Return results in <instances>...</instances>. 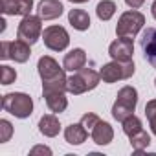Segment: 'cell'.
I'll return each instance as SVG.
<instances>
[{
  "label": "cell",
  "instance_id": "1",
  "mask_svg": "<svg viewBox=\"0 0 156 156\" xmlns=\"http://www.w3.org/2000/svg\"><path fill=\"white\" fill-rule=\"evenodd\" d=\"M99 79H101V75L96 70L81 68L68 77V92L73 96H79V94H85L88 90H94L99 85Z\"/></svg>",
  "mask_w": 156,
  "mask_h": 156
},
{
  "label": "cell",
  "instance_id": "2",
  "mask_svg": "<svg viewBox=\"0 0 156 156\" xmlns=\"http://www.w3.org/2000/svg\"><path fill=\"white\" fill-rule=\"evenodd\" d=\"M2 108L9 114H13L15 118H30L31 112H33V101L28 94L24 92H11V94H6L2 98Z\"/></svg>",
  "mask_w": 156,
  "mask_h": 156
},
{
  "label": "cell",
  "instance_id": "3",
  "mask_svg": "<svg viewBox=\"0 0 156 156\" xmlns=\"http://www.w3.org/2000/svg\"><path fill=\"white\" fill-rule=\"evenodd\" d=\"M136 105H138V92H136V88H134V87H123V88L118 92L116 103H114V107H112V116H114V119L123 121L125 118L132 116Z\"/></svg>",
  "mask_w": 156,
  "mask_h": 156
},
{
  "label": "cell",
  "instance_id": "4",
  "mask_svg": "<svg viewBox=\"0 0 156 156\" xmlns=\"http://www.w3.org/2000/svg\"><path fill=\"white\" fill-rule=\"evenodd\" d=\"M134 73V62L130 61H112L108 64H105L99 72L101 79L105 83H116L119 79H129Z\"/></svg>",
  "mask_w": 156,
  "mask_h": 156
},
{
  "label": "cell",
  "instance_id": "5",
  "mask_svg": "<svg viewBox=\"0 0 156 156\" xmlns=\"http://www.w3.org/2000/svg\"><path fill=\"white\" fill-rule=\"evenodd\" d=\"M143 24H145V17L140 11H134V9L132 11H125L119 17V20H118L116 33H118V37H129V39H132V37H136L140 33V30L143 28Z\"/></svg>",
  "mask_w": 156,
  "mask_h": 156
},
{
  "label": "cell",
  "instance_id": "6",
  "mask_svg": "<svg viewBox=\"0 0 156 156\" xmlns=\"http://www.w3.org/2000/svg\"><path fill=\"white\" fill-rule=\"evenodd\" d=\"M17 35L20 41H26L28 44H35L42 35V19L35 15H26L19 24Z\"/></svg>",
  "mask_w": 156,
  "mask_h": 156
},
{
  "label": "cell",
  "instance_id": "7",
  "mask_svg": "<svg viewBox=\"0 0 156 156\" xmlns=\"http://www.w3.org/2000/svg\"><path fill=\"white\" fill-rule=\"evenodd\" d=\"M31 44H28L26 41H4L2 42V50H0V59H13L15 62H26L31 55V50H30Z\"/></svg>",
  "mask_w": 156,
  "mask_h": 156
},
{
  "label": "cell",
  "instance_id": "8",
  "mask_svg": "<svg viewBox=\"0 0 156 156\" xmlns=\"http://www.w3.org/2000/svg\"><path fill=\"white\" fill-rule=\"evenodd\" d=\"M42 41H44L46 48H50L53 51H62L70 44V35L62 26H50L42 31Z\"/></svg>",
  "mask_w": 156,
  "mask_h": 156
},
{
  "label": "cell",
  "instance_id": "9",
  "mask_svg": "<svg viewBox=\"0 0 156 156\" xmlns=\"http://www.w3.org/2000/svg\"><path fill=\"white\" fill-rule=\"evenodd\" d=\"M108 53L114 61H130L134 53V44L132 39L129 37H119L108 46Z\"/></svg>",
  "mask_w": 156,
  "mask_h": 156
},
{
  "label": "cell",
  "instance_id": "10",
  "mask_svg": "<svg viewBox=\"0 0 156 156\" xmlns=\"http://www.w3.org/2000/svg\"><path fill=\"white\" fill-rule=\"evenodd\" d=\"M141 50L147 62L156 68V28H147L141 37Z\"/></svg>",
  "mask_w": 156,
  "mask_h": 156
},
{
  "label": "cell",
  "instance_id": "11",
  "mask_svg": "<svg viewBox=\"0 0 156 156\" xmlns=\"http://www.w3.org/2000/svg\"><path fill=\"white\" fill-rule=\"evenodd\" d=\"M33 0H2V13L4 15H31Z\"/></svg>",
  "mask_w": 156,
  "mask_h": 156
},
{
  "label": "cell",
  "instance_id": "12",
  "mask_svg": "<svg viewBox=\"0 0 156 156\" xmlns=\"http://www.w3.org/2000/svg\"><path fill=\"white\" fill-rule=\"evenodd\" d=\"M37 70H39V75L42 81H48V79H53V77H57L59 73H62L64 70L59 66V62L53 59V57H41L39 62H37Z\"/></svg>",
  "mask_w": 156,
  "mask_h": 156
},
{
  "label": "cell",
  "instance_id": "13",
  "mask_svg": "<svg viewBox=\"0 0 156 156\" xmlns=\"http://www.w3.org/2000/svg\"><path fill=\"white\" fill-rule=\"evenodd\" d=\"M64 8L59 0H41L39 2V17L44 20H53L62 15Z\"/></svg>",
  "mask_w": 156,
  "mask_h": 156
},
{
  "label": "cell",
  "instance_id": "14",
  "mask_svg": "<svg viewBox=\"0 0 156 156\" xmlns=\"http://www.w3.org/2000/svg\"><path fill=\"white\" fill-rule=\"evenodd\" d=\"M85 64H87V53L81 48H75L70 53H66L64 55V61H62V66L68 72H77V70L85 68Z\"/></svg>",
  "mask_w": 156,
  "mask_h": 156
},
{
  "label": "cell",
  "instance_id": "15",
  "mask_svg": "<svg viewBox=\"0 0 156 156\" xmlns=\"http://www.w3.org/2000/svg\"><path fill=\"white\" fill-rule=\"evenodd\" d=\"M64 138L70 145H81L88 138V130L83 127V123H72L64 129Z\"/></svg>",
  "mask_w": 156,
  "mask_h": 156
},
{
  "label": "cell",
  "instance_id": "16",
  "mask_svg": "<svg viewBox=\"0 0 156 156\" xmlns=\"http://www.w3.org/2000/svg\"><path fill=\"white\" fill-rule=\"evenodd\" d=\"M92 140L94 143L98 145H108L112 140H114V130L108 123L105 121H99L94 129H92Z\"/></svg>",
  "mask_w": 156,
  "mask_h": 156
},
{
  "label": "cell",
  "instance_id": "17",
  "mask_svg": "<svg viewBox=\"0 0 156 156\" xmlns=\"http://www.w3.org/2000/svg\"><path fill=\"white\" fill-rule=\"evenodd\" d=\"M39 130H41V134H44V136H48V138H55V136L59 134V130H61L59 119H57L53 114L42 116L41 121H39Z\"/></svg>",
  "mask_w": 156,
  "mask_h": 156
},
{
  "label": "cell",
  "instance_id": "18",
  "mask_svg": "<svg viewBox=\"0 0 156 156\" xmlns=\"http://www.w3.org/2000/svg\"><path fill=\"white\" fill-rule=\"evenodd\" d=\"M68 20H70V24H72L77 31H87V30L90 28V17H88V13L83 11V9H72V11L68 13Z\"/></svg>",
  "mask_w": 156,
  "mask_h": 156
},
{
  "label": "cell",
  "instance_id": "19",
  "mask_svg": "<svg viewBox=\"0 0 156 156\" xmlns=\"http://www.w3.org/2000/svg\"><path fill=\"white\" fill-rule=\"evenodd\" d=\"M46 99V105L51 112H64L66 107H68V99L64 96V92H53V94H44L42 96Z\"/></svg>",
  "mask_w": 156,
  "mask_h": 156
},
{
  "label": "cell",
  "instance_id": "20",
  "mask_svg": "<svg viewBox=\"0 0 156 156\" xmlns=\"http://www.w3.org/2000/svg\"><path fill=\"white\" fill-rule=\"evenodd\" d=\"M130 138V147L136 151V152H141L143 149H147L149 147V143H151V136L141 129V130H138L136 134H132V136H129Z\"/></svg>",
  "mask_w": 156,
  "mask_h": 156
},
{
  "label": "cell",
  "instance_id": "21",
  "mask_svg": "<svg viewBox=\"0 0 156 156\" xmlns=\"http://www.w3.org/2000/svg\"><path fill=\"white\" fill-rule=\"evenodd\" d=\"M116 9L118 8H116V4L112 2V0H101V2L98 4V8H96V13H98L99 20H110L114 17Z\"/></svg>",
  "mask_w": 156,
  "mask_h": 156
},
{
  "label": "cell",
  "instance_id": "22",
  "mask_svg": "<svg viewBox=\"0 0 156 156\" xmlns=\"http://www.w3.org/2000/svg\"><path fill=\"white\" fill-rule=\"evenodd\" d=\"M123 132L127 134V136H132V134H136L138 130H141L143 127H141V119L140 118H136L134 114L132 116H129V118H125L123 121Z\"/></svg>",
  "mask_w": 156,
  "mask_h": 156
},
{
  "label": "cell",
  "instance_id": "23",
  "mask_svg": "<svg viewBox=\"0 0 156 156\" xmlns=\"http://www.w3.org/2000/svg\"><path fill=\"white\" fill-rule=\"evenodd\" d=\"M145 116H147V119H149L151 130L156 134V99L147 101V105H145Z\"/></svg>",
  "mask_w": 156,
  "mask_h": 156
},
{
  "label": "cell",
  "instance_id": "24",
  "mask_svg": "<svg viewBox=\"0 0 156 156\" xmlns=\"http://www.w3.org/2000/svg\"><path fill=\"white\" fill-rule=\"evenodd\" d=\"M0 68H2V70H0V79H2V85H11V83H15L17 72H15L11 66H8V64L0 66Z\"/></svg>",
  "mask_w": 156,
  "mask_h": 156
},
{
  "label": "cell",
  "instance_id": "25",
  "mask_svg": "<svg viewBox=\"0 0 156 156\" xmlns=\"http://www.w3.org/2000/svg\"><path fill=\"white\" fill-rule=\"evenodd\" d=\"M11 134H13V127H11V123H9L8 119H0V141H2V143L9 141Z\"/></svg>",
  "mask_w": 156,
  "mask_h": 156
},
{
  "label": "cell",
  "instance_id": "26",
  "mask_svg": "<svg viewBox=\"0 0 156 156\" xmlns=\"http://www.w3.org/2000/svg\"><path fill=\"white\" fill-rule=\"evenodd\" d=\"M99 121H101V119H99V116H98V114H92V112H88V114H85V116L81 118L83 127H85L87 130H90V132H92V129H94Z\"/></svg>",
  "mask_w": 156,
  "mask_h": 156
},
{
  "label": "cell",
  "instance_id": "27",
  "mask_svg": "<svg viewBox=\"0 0 156 156\" xmlns=\"http://www.w3.org/2000/svg\"><path fill=\"white\" fill-rule=\"evenodd\" d=\"M30 154L31 156H35V154H46V156H50L51 154V149L50 147H44V145H37V147H33L30 151Z\"/></svg>",
  "mask_w": 156,
  "mask_h": 156
},
{
  "label": "cell",
  "instance_id": "28",
  "mask_svg": "<svg viewBox=\"0 0 156 156\" xmlns=\"http://www.w3.org/2000/svg\"><path fill=\"white\" fill-rule=\"evenodd\" d=\"M143 2H145V0H125V4H127L129 8H132V9L141 8V6H143Z\"/></svg>",
  "mask_w": 156,
  "mask_h": 156
},
{
  "label": "cell",
  "instance_id": "29",
  "mask_svg": "<svg viewBox=\"0 0 156 156\" xmlns=\"http://www.w3.org/2000/svg\"><path fill=\"white\" fill-rule=\"evenodd\" d=\"M151 11H152V17L156 19V0H154V2H152V8H151Z\"/></svg>",
  "mask_w": 156,
  "mask_h": 156
},
{
  "label": "cell",
  "instance_id": "30",
  "mask_svg": "<svg viewBox=\"0 0 156 156\" xmlns=\"http://www.w3.org/2000/svg\"><path fill=\"white\" fill-rule=\"evenodd\" d=\"M70 2H73V4H85V2H88V0H70Z\"/></svg>",
  "mask_w": 156,
  "mask_h": 156
},
{
  "label": "cell",
  "instance_id": "31",
  "mask_svg": "<svg viewBox=\"0 0 156 156\" xmlns=\"http://www.w3.org/2000/svg\"><path fill=\"white\" fill-rule=\"evenodd\" d=\"M154 87H156V79H154Z\"/></svg>",
  "mask_w": 156,
  "mask_h": 156
}]
</instances>
